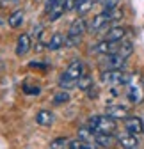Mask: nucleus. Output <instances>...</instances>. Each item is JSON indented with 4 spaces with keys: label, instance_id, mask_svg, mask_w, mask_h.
<instances>
[{
    "label": "nucleus",
    "instance_id": "1",
    "mask_svg": "<svg viewBox=\"0 0 144 149\" xmlns=\"http://www.w3.org/2000/svg\"><path fill=\"white\" fill-rule=\"evenodd\" d=\"M82 74H84V64H82V61H73V62L68 66V69L62 73V77L59 80L61 89L69 91V89L77 87V84H78V80H80Z\"/></svg>",
    "mask_w": 144,
    "mask_h": 149
},
{
    "label": "nucleus",
    "instance_id": "2",
    "mask_svg": "<svg viewBox=\"0 0 144 149\" xmlns=\"http://www.w3.org/2000/svg\"><path fill=\"white\" fill-rule=\"evenodd\" d=\"M89 128L94 133H114L116 132V119L110 116H93L89 119Z\"/></svg>",
    "mask_w": 144,
    "mask_h": 149
},
{
    "label": "nucleus",
    "instance_id": "3",
    "mask_svg": "<svg viewBox=\"0 0 144 149\" xmlns=\"http://www.w3.org/2000/svg\"><path fill=\"white\" fill-rule=\"evenodd\" d=\"M100 78L103 84L107 85H124V84H130V80L134 78V74H128V73H124L123 69H105L101 74H100Z\"/></svg>",
    "mask_w": 144,
    "mask_h": 149
},
{
    "label": "nucleus",
    "instance_id": "4",
    "mask_svg": "<svg viewBox=\"0 0 144 149\" xmlns=\"http://www.w3.org/2000/svg\"><path fill=\"white\" fill-rule=\"evenodd\" d=\"M87 30V25H85V20H82V18H78V20H75L73 23L69 25V30H68V36H66V45L69 46H75L80 43L82 36L85 34Z\"/></svg>",
    "mask_w": 144,
    "mask_h": 149
},
{
    "label": "nucleus",
    "instance_id": "5",
    "mask_svg": "<svg viewBox=\"0 0 144 149\" xmlns=\"http://www.w3.org/2000/svg\"><path fill=\"white\" fill-rule=\"evenodd\" d=\"M100 66L103 69H124L127 59L121 57L119 53H105L100 59Z\"/></svg>",
    "mask_w": 144,
    "mask_h": 149
},
{
    "label": "nucleus",
    "instance_id": "6",
    "mask_svg": "<svg viewBox=\"0 0 144 149\" xmlns=\"http://www.w3.org/2000/svg\"><path fill=\"white\" fill-rule=\"evenodd\" d=\"M127 96L132 103H141L144 100V87L141 85V82L137 80V77H134L128 84V92H127Z\"/></svg>",
    "mask_w": 144,
    "mask_h": 149
},
{
    "label": "nucleus",
    "instance_id": "7",
    "mask_svg": "<svg viewBox=\"0 0 144 149\" xmlns=\"http://www.w3.org/2000/svg\"><path fill=\"white\" fill-rule=\"evenodd\" d=\"M119 43H121V41H119ZM119 43H114V41H107V39H103L101 43H98V45L91 46V53H101V55H105V53H116V50H117Z\"/></svg>",
    "mask_w": 144,
    "mask_h": 149
},
{
    "label": "nucleus",
    "instance_id": "8",
    "mask_svg": "<svg viewBox=\"0 0 144 149\" xmlns=\"http://www.w3.org/2000/svg\"><path fill=\"white\" fill-rule=\"evenodd\" d=\"M117 142H119V146L123 149H137L139 147V139L130 132L123 133V135H117Z\"/></svg>",
    "mask_w": 144,
    "mask_h": 149
},
{
    "label": "nucleus",
    "instance_id": "9",
    "mask_svg": "<svg viewBox=\"0 0 144 149\" xmlns=\"http://www.w3.org/2000/svg\"><path fill=\"white\" fill-rule=\"evenodd\" d=\"M124 128H127V132L134 133V135H139L144 132V124L139 117H124Z\"/></svg>",
    "mask_w": 144,
    "mask_h": 149
},
{
    "label": "nucleus",
    "instance_id": "10",
    "mask_svg": "<svg viewBox=\"0 0 144 149\" xmlns=\"http://www.w3.org/2000/svg\"><path fill=\"white\" fill-rule=\"evenodd\" d=\"M30 50V37L29 34H22L16 41V55L18 57H25Z\"/></svg>",
    "mask_w": 144,
    "mask_h": 149
},
{
    "label": "nucleus",
    "instance_id": "11",
    "mask_svg": "<svg viewBox=\"0 0 144 149\" xmlns=\"http://www.w3.org/2000/svg\"><path fill=\"white\" fill-rule=\"evenodd\" d=\"M107 116H110L114 119H124L128 117V107H123V105H109L105 108Z\"/></svg>",
    "mask_w": 144,
    "mask_h": 149
},
{
    "label": "nucleus",
    "instance_id": "12",
    "mask_svg": "<svg viewBox=\"0 0 144 149\" xmlns=\"http://www.w3.org/2000/svg\"><path fill=\"white\" fill-rule=\"evenodd\" d=\"M124 34H127L124 27H112V29H109V30H107V34H105V39H107V41L119 43V41H123Z\"/></svg>",
    "mask_w": 144,
    "mask_h": 149
},
{
    "label": "nucleus",
    "instance_id": "13",
    "mask_svg": "<svg viewBox=\"0 0 144 149\" xmlns=\"http://www.w3.org/2000/svg\"><path fill=\"white\" fill-rule=\"evenodd\" d=\"M117 139H114L112 133H94V142L96 146H101V147H110Z\"/></svg>",
    "mask_w": 144,
    "mask_h": 149
},
{
    "label": "nucleus",
    "instance_id": "14",
    "mask_svg": "<svg viewBox=\"0 0 144 149\" xmlns=\"http://www.w3.org/2000/svg\"><path fill=\"white\" fill-rule=\"evenodd\" d=\"M36 123H38L39 126H52L53 123V114L50 110H39L38 112V116H36Z\"/></svg>",
    "mask_w": 144,
    "mask_h": 149
},
{
    "label": "nucleus",
    "instance_id": "15",
    "mask_svg": "<svg viewBox=\"0 0 144 149\" xmlns=\"http://www.w3.org/2000/svg\"><path fill=\"white\" fill-rule=\"evenodd\" d=\"M64 45H66V37H64L62 34H53L52 39H50V43H48V50L55 52V50H59V48L64 46Z\"/></svg>",
    "mask_w": 144,
    "mask_h": 149
},
{
    "label": "nucleus",
    "instance_id": "16",
    "mask_svg": "<svg viewBox=\"0 0 144 149\" xmlns=\"http://www.w3.org/2000/svg\"><path fill=\"white\" fill-rule=\"evenodd\" d=\"M23 20H25L23 11H14V13L9 16V27H11V29H18V27L23 23Z\"/></svg>",
    "mask_w": 144,
    "mask_h": 149
},
{
    "label": "nucleus",
    "instance_id": "17",
    "mask_svg": "<svg viewBox=\"0 0 144 149\" xmlns=\"http://www.w3.org/2000/svg\"><path fill=\"white\" fill-rule=\"evenodd\" d=\"M116 53H119L121 57H124V59H128L130 55L134 53V45L132 43H128V41H121L119 43V46H117V50H116Z\"/></svg>",
    "mask_w": 144,
    "mask_h": 149
},
{
    "label": "nucleus",
    "instance_id": "18",
    "mask_svg": "<svg viewBox=\"0 0 144 149\" xmlns=\"http://www.w3.org/2000/svg\"><path fill=\"white\" fill-rule=\"evenodd\" d=\"M78 139L84 140V142L96 144V142H94V132H93L91 128H80V130H78Z\"/></svg>",
    "mask_w": 144,
    "mask_h": 149
},
{
    "label": "nucleus",
    "instance_id": "19",
    "mask_svg": "<svg viewBox=\"0 0 144 149\" xmlns=\"http://www.w3.org/2000/svg\"><path fill=\"white\" fill-rule=\"evenodd\" d=\"M68 149H94V144H91V142H84V140L77 139V140H69Z\"/></svg>",
    "mask_w": 144,
    "mask_h": 149
},
{
    "label": "nucleus",
    "instance_id": "20",
    "mask_svg": "<svg viewBox=\"0 0 144 149\" xmlns=\"http://www.w3.org/2000/svg\"><path fill=\"white\" fill-rule=\"evenodd\" d=\"M96 4V0H80V4H78V7H77V13L80 14V16H84V14H87L89 11H91V7Z\"/></svg>",
    "mask_w": 144,
    "mask_h": 149
},
{
    "label": "nucleus",
    "instance_id": "21",
    "mask_svg": "<svg viewBox=\"0 0 144 149\" xmlns=\"http://www.w3.org/2000/svg\"><path fill=\"white\" fill-rule=\"evenodd\" d=\"M77 87L82 89V91H87L89 87H93V78L89 77V74H82L80 80H78V84H77Z\"/></svg>",
    "mask_w": 144,
    "mask_h": 149
},
{
    "label": "nucleus",
    "instance_id": "22",
    "mask_svg": "<svg viewBox=\"0 0 144 149\" xmlns=\"http://www.w3.org/2000/svg\"><path fill=\"white\" fill-rule=\"evenodd\" d=\"M69 100V92L66 91V89H62L61 92H57L55 96H53V105H62V103H66Z\"/></svg>",
    "mask_w": 144,
    "mask_h": 149
},
{
    "label": "nucleus",
    "instance_id": "23",
    "mask_svg": "<svg viewBox=\"0 0 144 149\" xmlns=\"http://www.w3.org/2000/svg\"><path fill=\"white\" fill-rule=\"evenodd\" d=\"M68 144H69V140L66 137H59L50 142V149H64V147H68Z\"/></svg>",
    "mask_w": 144,
    "mask_h": 149
},
{
    "label": "nucleus",
    "instance_id": "24",
    "mask_svg": "<svg viewBox=\"0 0 144 149\" xmlns=\"http://www.w3.org/2000/svg\"><path fill=\"white\" fill-rule=\"evenodd\" d=\"M23 91H25V94H29V96H38L41 92V89L38 85H29V84L23 85Z\"/></svg>",
    "mask_w": 144,
    "mask_h": 149
},
{
    "label": "nucleus",
    "instance_id": "25",
    "mask_svg": "<svg viewBox=\"0 0 144 149\" xmlns=\"http://www.w3.org/2000/svg\"><path fill=\"white\" fill-rule=\"evenodd\" d=\"M119 6V0H105L103 2V11H114Z\"/></svg>",
    "mask_w": 144,
    "mask_h": 149
},
{
    "label": "nucleus",
    "instance_id": "26",
    "mask_svg": "<svg viewBox=\"0 0 144 149\" xmlns=\"http://www.w3.org/2000/svg\"><path fill=\"white\" fill-rule=\"evenodd\" d=\"M78 4H80V0H66L64 7H66V11H77Z\"/></svg>",
    "mask_w": 144,
    "mask_h": 149
},
{
    "label": "nucleus",
    "instance_id": "27",
    "mask_svg": "<svg viewBox=\"0 0 144 149\" xmlns=\"http://www.w3.org/2000/svg\"><path fill=\"white\" fill-rule=\"evenodd\" d=\"M87 96H89V98H98V89H96L94 85L89 87V89H87Z\"/></svg>",
    "mask_w": 144,
    "mask_h": 149
},
{
    "label": "nucleus",
    "instance_id": "28",
    "mask_svg": "<svg viewBox=\"0 0 144 149\" xmlns=\"http://www.w3.org/2000/svg\"><path fill=\"white\" fill-rule=\"evenodd\" d=\"M2 2H13V0H2Z\"/></svg>",
    "mask_w": 144,
    "mask_h": 149
}]
</instances>
